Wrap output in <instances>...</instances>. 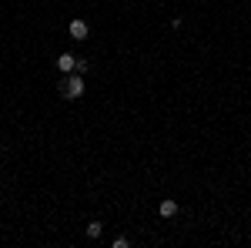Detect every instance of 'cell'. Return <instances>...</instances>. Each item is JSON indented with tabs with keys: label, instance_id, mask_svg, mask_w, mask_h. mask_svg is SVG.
Masks as SVG:
<instances>
[{
	"label": "cell",
	"instance_id": "cell-7",
	"mask_svg": "<svg viewBox=\"0 0 251 248\" xmlns=\"http://www.w3.org/2000/svg\"><path fill=\"white\" fill-rule=\"evenodd\" d=\"M131 245V238H124V235H117L114 242H111V248H127Z\"/></svg>",
	"mask_w": 251,
	"mask_h": 248
},
{
	"label": "cell",
	"instance_id": "cell-1",
	"mask_svg": "<svg viewBox=\"0 0 251 248\" xmlns=\"http://www.w3.org/2000/svg\"><path fill=\"white\" fill-rule=\"evenodd\" d=\"M84 87H87V84H84V74H77V71H74V74H64V81H60V94L67 97V101L84 97Z\"/></svg>",
	"mask_w": 251,
	"mask_h": 248
},
{
	"label": "cell",
	"instance_id": "cell-4",
	"mask_svg": "<svg viewBox=\"0 0 251 248\" xmlns=\"http://www.w3.org/2000/svg\"><path fill=\"white\" fill-rule=\"evenodd\" d=\"M157 211H161V218H174V215H177V201H174V198H164Z\"/></svg>",
	"mask_w": 251,
	"mask_h": 248
},
{
	"label": "cell",
	"instance_id": "cell-2",
	"mask_svg": "<svg viewBox=\"0 0 251 248\" xmlns=\"http://www.w3.org/2000/svg\"><path fill=\"white\" fill-rule=\"evenodd\" d=\"M67 34H71V37L74 40H87V34H91V27H87V24H84V20H71V27H67Z\"/></svg>",
	"mask_w": 251,
	"mask_h": 248
},
{
	"label": "cell",
	"instance_id": "cell-5",
	"mask_svg": "<svg viewBox=\"0 0 251 248\" xmlns=\"http://www.w3.org/2000/svg\"><path fill=\"white\" fill-rule=\"evenodd\" d=\"M100 231H104V225L100 221H91L87 225V238H100Z\"/></svg>",
	"mask_w": 251,
	"mask_h": 248
},
{
	"label": "cell",
	"instance_id": "cell-3",
	"mask_svg": "<svg viewBox=\"0 0 251 248\" xmlns=\"http://www.w3.org/2000/svg\"><path fill=\"white\" fill-rule=\"evenodd\" d=\"M74 67H77V57H74V54H60L57 57V71L60 74H74Z\"/></svg>",
	"mask_w": 251,
	"mask_h": 248
},
{
	"label": "cell",
	"instance_id": "cell-6",
	"mask_svg": "<svg viewBox=\"0 0 251 248\" xmlns=\"http://www.w3.org/2000/svg\"><path fill=\"white\" fill-rule=\"evenodd\" d=\"M74 71L87 77V71H91V60H87V57H77V67H74Z\"/></svg>",
	"mask_w": 251,
	"mask_h": 248
}]
</instances>
